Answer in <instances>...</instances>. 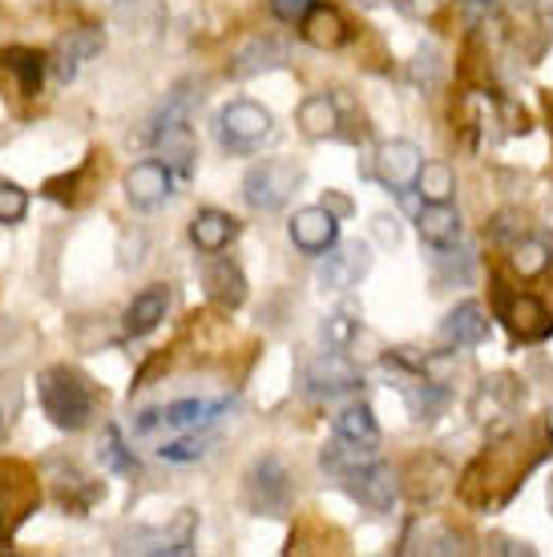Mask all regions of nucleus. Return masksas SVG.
Wrapping results in <instances>:
<instances>
[{"label": "nucleus", "mask_w": 553, "mask_h": 557, "mask_svg": "<svg viewBox=\"0 0 553 557\" xmlns=\"http://www.w3.org/2000/svg\"><path fill=\"white\" fill-rule=\"evenodd\" d=\"M37 396H41L45 417L65 432L85 429L89 417H94V392H89V384H85L77 372H70V368H49V372H41Z\"/></svg>", "instance_id": "1"}, {"label": "nucleus", "mask_w": 553, "mask_h": 557, "mask_svg": "<svg viewBox=\"0 0 553 557\" xmlns=\"http://www.w3.org/2000/svg\"><path fill=\"white\" fill-rule=\"evenodd\" d=\"M304 182V166L291 162V158H267V162H255L243 178V198L247 207L263 210V214H275L291 202V195L299 190Z\"/></svg>", "instance_id": "2"}, {"label": "nucleus", "mask_w": 553, "mask_h": 557, "mask_svg": "<svg viewBox=\"0 0 553 557\" xmlns=\"http://www.w3.org/2000/svg\"><path fill=\"white\" fill-rule=\"evenodd\" d=\"M267 134H271V113L263 106H255V101H231V106H222L219 141L226 150L250 153Z\"/></svg>", "instance_id": "3"}, {"label": "nucleus", "mask_w": 553, "mask_h": 557, "mask_svg": "<svg viewBox=\"0 0 553 557\" xmlns=\"http://www.w3.org/2000/svg\"><path fill=\"white\" fill-rule=\"evenodd\" d=\"M497 307H501V320L509 327L521 344H541V339H550L553 335V315L550 307L541 304L538 295H505L497 292Z\"/></svg>", "instance_id": "4"}, {"label": "nucleus", "mask_w": 553, "mask_h": 557, "mask_svg": "<svg viewBox=\"0 0 553 557\" xmlns=\"http://www.w3.org/2000/svg\"><path fill=\"white\" fill-rule=\"evenodd\" d=\"M247 502L255 513H283L291 505V481L279 457H259L247 476Z\"/></svg>", "instance_id": "5"}, {"label": "nucleus", "mask_w": 553, "mask_h": 557, "mask_svg": "<svg viewBox=\"0 0 553 557\" xmlns=\"http://www.w3.org/2000/svg\"><path fill=\"white\" fill-rule=\"evenodd\" d=\"M344 481H347V493L360 505H368L372 513H388L396 505V497H401V476L392 473L388 465H380V460H368L360 469L344 473Z\"/></svg>", "instance_id": "6"}, {"label": "nucleus", "mask_w": 553, "mask_h": 557, "mask_svg": "<svg viewBox=\"0 0 553 557\" xmlns=\"http://www.w3.org/2000/svg\"><path fill=\"white\" fill-rule=\"evenodd\" d=\"M425 166V153L416 141H384V146H376V158H372V174L384 182L388 190H413L416 186V174Z\"/></svg>", "instance_id": "7"}, {"label": "nucleus", "mask_w": 553, "mask_h": 557, "mask_svg": "<svg viewBox=\"0 0 553 557\" xmlns=\"http://www.w3.org/2000/svg\"><path fill=\"white\" fill-rule=\"evenodd\" d=\"M287 235L304 255H328L340 243V219L328 207H304L287 223Z\"/></svg>", "instance_id": "8"}, {"label": "nucleus", "mask_w": 553, "mask_h": 557, "mask_svg": "<svg viewBox=\"0 0 553 557\" xmlns=\"http://www.w3.org/2000/svg\"><path fill=\"white\" fill-rule=\"evenodd\" d=\"M125 198L134 202L138 210H153L162 207L170 198V190H174V170L167 166V162H158V158H150V162H138V166H130V174H125Z\"/></svg>", "instance_id": "9"}, {"label": "nucleus", "mask_w": 553, "mask_h": 557, "mask_svg": "<svg viewBox=\"0 0 553 557\" xmlns=\"http://www.w3.org/2000/svg\"><path fill=\"white\" fill-rule=\"evenodd\" d=\"M368 267H372L368 247L364 243H344V247H332L328 263L319 267V283L328 292H347V287H356L368 275Z\"/></svg>", "instance_id": "10"}, {"label": "nucleus", "mask_w": 553, "mask_h": 557, "mask_svg": "<svg viewBox=\"0 0 553 557\" xmlns=\"http://www.w3.org/2000/svg\"><path fill=\"white\" fill-rule=\"evenodd\" d=\"M101 45L106 37L97 33V28L82 25V28H70V37H61L53 49V70H57V82L70 85L82 70V61H89L94 53H101Z\"/></svg>", "instance_id": "11"}, {"label": "nucleus", "mask_w": 553, "mask_h": 557, "mask_svg": "<svg viewBox=\"0 0 553 557\" xmlns=\"http://www.w3.org/2000/svg\"><path fill=\"white\" fill-rule=\"evenodd\" d=\"M307 384L316 396H340V392H356L364 384L360 380V368L340 356V351H328V356H319L311 363V372H307Z\"/></svg>", "instance_id": "12"}, {"label": "nucleus", "mask_w": 553, "mask_h": 557, "mask_svg": "<svg viewBox=\"0 0 553 557\" xmlns=\"http://www.w3.org/2000/svg\"><path fill=\"white\" fill-rule=\"evenodd\" d=\"M235 238H238V219H235V214H226V210L207 207V210H198V214L191 219V243L202 255L226 251Z\"/></svg>", "instance_id": "13"}, {"label": "nucleus", "mask_w": 553, "mask_h": 557, "mask_svg": "<svg viewBox=\"0 0 553 557\" xmlns=\"http://www.w3.org/2000/svg\"><path fill=\"white\" fill-rule=\"evenodd\" d=\"M489 335V320H484V307L477 299H465L457 304L441 323V339L448 348H472Z\"/></svg>", "instance_id": "14"}, {"label": "nucleus", "mask_w": 553, "mask_h": 557, "mask_svg": "<svg viewBox=\"0 0 553 557\" xmlns=\"http://www.w3.org/2000/svg\"><path fill=\"white\" fill-rule=\"evenodd\" d=\"M299 33H304V41L316 45V49H340V45L347 41V21L335 4L316 0L304 13V21H299Z\"/></svg>", "instance_id": "15"}, {"label": "nucleus", "mask_w": 553, "mask_h": 557, "mask_svg": "<svg viewBox=\"0 0 553 557\" xmlns=\"http://www.w3.org/2000/svg\"><path fill=\"white\" fill-rule=\"evenodd\" d=\"M416 231L437 251H453L460 243V214L448 202H425L416 214Z\"/></svg>", "instance_id": "16"}, {"label": "nucleus", "mask_w": 553, "mask_h": 557, "mask_svg": "<svg viewBox=\"0 0 553 557\" xmlns=\"http://www.w3.org/2000/svg\"><path fill=\"white\" fill-rule=\"evenodd\" d=\"M202 287H207L210 304L226 307V311L243 307V299H247V275H243L238 263H231V259H214V263L207 267V275H202Z\"/></svg>", "instance_id": "17"}, {"label": "nucleus", "mask_w": 553, "mask_h": 557, "mask_svg": "<svg viewBox=\"0 0 553 557\" xmlns=\"http://www.w3.org/2000/svg\"><path fill=\"white\" fill-rule=\"evenodd\" d=\"M170 292L158 283V287H146L142 295H134V304L125 307V332L130 335H150L158 323L167 320Z\"/></svg>", "instance_id": "18"}, {"label": "nucleus", "mask_w": 553, "mask_h": 557, "mask_svg": "<svg viewBox=\"0 0 553 557\" xmlns=\"http://www.w3.org/2000/svg\"><path fill=\"white\" fill-rule=\"evenodd\" d=\"M45 53H37V49H25V45H13V49H4L0 53V70L13 73L16 77V89L21 94H41V82H45Z\"/></svg>", "instance_id": "19"}, {"label": "nucleus", "mask_w": 553, "mask_h": 557, "mask_svg": "<svg viewBox=\"0 0 553 557\" xmlns=\"http://www.w3.org/2000/svg\"><path fill=\"white\" fill-rule=\"evenodd\" d=\"M153 141L162 146L167 153V166L174 174H194V158H198V141L191 134V122H179V126H167V129H153Z\"/></svg>", "instance_id": "20"}, {"label": "nucleus", "mask_w": 553, "mask_h": 557, "mask_svg": "<svg viewBox=\"0 0 553 557\" xmlns=\"http://www.w3.org/2000/svg\"><path fill=\"white\" fill-rule=\"evenodd\" d=\"M226 408H231V400H214V405L210 400H174V405L162 408V424L182 432H198L207 429V424H214Z\"/></svg>", "instance_id": "21"}, {"label": "nucleus", "mask_w": 553, "mask_h": 557, "mask_svg": "<svg viewBox=\"0 0 553 557\" xmlns=\"http://www.w3.org/2000/svg\"><path fill=\"white\" fill-rule=\"evenodd\" d=\"M295 122H299L307 138H332L335 129H340V106H335L332 94H311V98H304Z\"/></svg>", "instance_id": "22"}, {"label": "nucleus", "mask_w": 553, "mask_h": 557, "mask_svg": "<svg viewBox=\"0 0 553 557\" xmlns=\"http://www.w3.org/2000/svg\"><path fill=\"white\" fill-rule=\"evenodd\" d=\"M553 263V247L538 235H517L509 243V267L521 278H541Z\"/></svg>", "instance_id": "23"}, {"label": "nucleus", "mask_w": 553, "mask_h": 557, "mask_svg": "<svg viewBox=\"0 0 553 557\" xmlns=\"http://www.w3.org/2000/svg\"><path fill=\"white\" fill-rule=\"evenodd\" d=\"M194 525H198V517L191 513V509H179V517H174V525L162 533H153L150 542L134 545L138 554H191L194 549Z\"/></svg>", "instance_id": "24"}, {"label": "nucleus", "mask_w": 553, "mask_h": 557, "mask_svg": "<svg viewBox=\"0 0 553 557\" xmlns=\"http://www.w3.org/2000/svg\"><path fill=\"white\" fill-rule=\"evenodd\" d=\"M335 436L356 441V445H368V448L380 445V424H376L372 408H368V405H347L344 412L335 417Z\"/></svg>", "instance_id": "25"}, {"label": "nucleus", "mask_w": 553, "mask_h": 557, "mask_svg": "<svg viewBox=\"0 0 553 557\" xmlns=\"http://www.w3.org/2000/svg\"><path fill=\"white\" fill-rule=\"evenodd\" d=\"M413 190L425 202H453V195H457V174H453L448 162H425L420 174H416Z\"/></svg>", "instance_id": "26"}, {"label": "nucleus", "mask_w": 553, "mask_h": 557, "mask_svg": "<svg viewBox=\"0 0 553 557\" xmlns=\"http://www.w3.org/2000/svg\"><path fill=\"white\" fill-rule=\"evenodd\" d=\"M97 460H101L106 469H113V473H138V460H134V453L125 448L118 424H106L101 445H97Z\"/></svg>", "instance_id": "27"}, {"label": "nucleus", "mask_w": 553, "mask_h": 557, "mask_svg": "<svg viewBox=\"0 0 553 557\" xmlns=\"http://www.w3.org/2000/svg\"><path fill=\"white\" fill-rule=\"evenodd\" d=\"M279 61H283V49H279L275 41H255L250 49H243V53L235 57L231 73H235V77H250V73L271 70V65H279Z\"/></svg>", "instance_id": "28"}, {"label": "nucleus", "mask_w": 553, "mask_h": 557, "mask_svg": "<svg viewBox=\"0 0 553 557\" xmlns=\"http://www.w3.org/2000/svg\"><path fill=\"white\" fill-rule=\"evenodd\" d=\"M404 396H408V405H413V417H416V420H437L441 405L448 400V392H444V384H432V380H425L420 388H408Z\"/></svg>", "instance_id": "29"}, {"label": "nucleus", "mask_w": 553, "mask_h": 557, "mask_svg": "<svg viewBox=\"0 0 553 557\" xmlns=\"http://www.w3.org/2000/svg\"><path fill=\"white\" fill-rule=\"evenodd\" d=\"M210 453V436H182V441H170V445L158 448V457L170 460V465H194Z\"/></svg>", "instance_id": "30"}, {"label": "nucleus", "mask_w": 553, "mask_h": 557, "mask_svg": "<svg viewBox=\"0 0 553 557\" xmlns=\"http://www.w3.org/2000/svg\"><path fill=\"white\" fill-rule=\"evenodd\" d=\"M28 214V195L16 182H0V223L13 226Z\"/></svg>", "instance_id": "31"}, {"label": "nucleus", "mask_w": 553, "mask_h": 557, "mask_svg": "<svg viewBox=\"0 0 553 557\" xmlns=\"http://www.w3.org/2000/svg\"><path fill=\"white\" fill-rule=\"evenodd\" d=\"M441 73H444V61H441V53H437V45H425V49L416 53L408 77H413L416 85H437L441 82Z\"/></svg>", "instance_id": "32"}, {"label": "nucleus", "mask_w": 553, "mask_h": 557, "mask_svg": "<svg viewBox=\"0 0 553 557\" xmlns=\"http://www.w3.org/2000/svg\"><path fill=\"white\" fill-rule=\"evenodd\" d=\"M323 339H328L332 348H347V344L356 339V323L344 320V315H328V323H323Z\"/></svg>", "instance_id": "33"}, {"label": "nucleus", "mask_w": 553, "mask_h": 557, "mask_svg": "<svg viewBox=\"0 0 553 557\" xmlns=\"http://www.w3.org/2000/svg\"><path fill=\"white\" fill-rule=\"evenodd\" d=\"M501 117H505V134H526L529 129V113L509 98H501Z\"/></svg>", "instance_id": "34"}, {"label": "nucleus", "mask_w": 553, "mask_h": 557, "mask_svg": "<svg viewBox=\"0 0 553 557\" xmlns=\"http://www.w3.org/2000/svg\"><path fill=\"white\" fill-rule=\"evenodd\" d=\"M311 4H316V0H271V13H275L279 21L295 25V21H304V13Z\"/></svg>", "instance_id": "35"}, {"label": "nucleus", "mask_w": 553, "mask_h": 557, "mask_svg": "<svg viewBox=\"0 0 553 557\" xmlns=\"http://www.w3.org/2000/svg\"><path fill=\"white\" fill-rule=\"evenodd\" d=\"M396 9H401L408 21H429V16H437L441 0H396Z\"/></svg>", "instance_id": "36"}, {"label": "nucleus", "mask_w": 553, "mask_h": 557, "mask_svg": "<svg viewBox=\"0 0 553 557\" xmlns=\"http://www.w3.org/2000/svg\"><path fill=\"white\" fill-rule=\"evenodd\" d=\"M372 231H376V238H380L384 247H396V243H401V223H396L392 214H376Z\"/></svg>", "instance_id": "37"}, {"label": "nucleus", "mask_w": 553, "mask_h": 557, "mask_svg": "<svg viewBox=\"0 0 553 557\" xmlns=\"http://www.w3.org/2000/svg\"><path fill=\"white\" fill-rule=\"evenodd\" d=\"M319 207H328L335 214V219H352V198H344V195H335V190H328V195H323V202H319Z\"/></svg>", "instance_id": "38"}, {"label": "nucleus", "mask_w": 553, "mask_h": 557, "mask_svg": "<svg viewBox=\"0 0 553 557\" xmlns=\"http://www.w3.org/2000/svg\"><path fill=\"white\" fill-rule=\"evenodd\" d=\"M158 424H162V412H158V408H146V412H138V424H134V429H138V432H153Z\"/></svg>", "instance_id": "39"}, {"label": "nucleus", "mask_w": 553, "mask_h": 557, "mask_svg": "<svg viewBox=\"0 0 553 557\" xmlns=\"http://www.w3.org/2000/svg\"><path fill=\"white\" fill-rule=\"evenodd\" d=\"M465 4H472V9H493L497 0H465Z\"/></svg>", "instance_id": "40"}, {"label": "nucleus", "mask_w": 553, "mask_h": 557, "mask_svg": "<svg viewBox=\"0 0 553 557\" xmlns=\"http://www.w3.org/2000/svg\"><path fill=\"white\" fill-rule=\"evenodd\" d=\"M356 4H364V9H380V4H392V0H356Z\"/></svg>", "instance_id": "41"}, {"label": "nucleus", "mask_w": 553, "mask_h": 557, "mask_svg": "<svg viewBox=\"0 0 553 557\" xmlns=\"http://www.w3.org/2000/svg\"><path fill=\"white\" fill-rule=\"evenodd\" d=\"M550 122H553V101H550ZM553 129V126H550Z\"/></svg>", "instance_id": "42"}, {"label": "nucleus", "mask_w": 553, "mask_h": 557, "mask_svg": "<svg viewBox=\"0 0 553 557\" xmlns=\"http://www.w3.org/2000/svg\"><path fill=\"white\" fill-rule=\"evenodd\" d=\"M0 436H4V420H0Z\"/></svg>", "instance_id": "43"}, {"label": "nucleus", "mask_w": 553, "mask_h": 557, "mask_svg": "<svg viewBox=\"0 0 553 557\" xmlns=\"http://www.w3.org/2000/svg\"><path fill=\"white\" fill-rule=\"evenodd\" d=\"M122 4H130V0H122Z\"/></svg>", "instance_id": "44"}, {"label": "nucleus", "mask_w": 553, "mask_h": 557, "mask_svg": "<svg viewBox=\"0 0 553 557\" xmlns=\"http://www.w3.org/2000/svg\"><path fill=\"white\" fill-rule=\"evenodd\" d=\"M0 517H4V509H0Z\"/></svg>", "instance_id": "45"}]
</instances>
